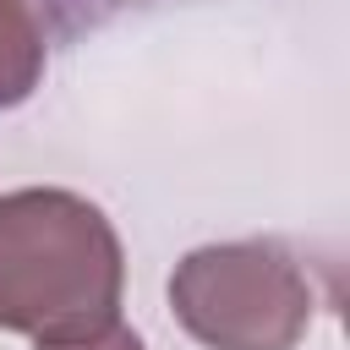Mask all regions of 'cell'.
Wrapping results in <instances>:
<instances>
[{"label": "cell", "instance_id": "obj_1", "mask_svg": "<svg viewBox=\"0 0 350 350\" xmlns=\"http://www.w3.org/2000/svg\"><path fill=\"white\" fill-rule=\"evenodd\" d=\"M126 252L98 202L66 186L0 197V334L82 339L120 323Z\"/></svg>", "mask_w": 350, "mask_h": 350}, {"label": "cell", "instance_id": "obj_2", "mask_svg": "<svg viewBox=\"0 0 350 350\" xmlns=\"http://www.w3.org/2000/svg\"><path fill=\"white\" fill-rule=\"evenodd\" d=\"M170 312L202 350H295L317 295L301 257L273 241H213L175 262Z\"/></svg>", "mask_w": 350, "mask_h": 350}, {"label": "cell", "instance_id": "obj_3", "mask_svg": "<svg viewBox=\"0 0 350 350\" xmlns=\"http://www.w3.org/2000/svg\"><path fill=\"white\" fill-rule=\"evenodd\" d=\"M44 60L49 44L33 0H0V109L33 98V88L44 82Z\"/></svg>", "mask_w": 350, "mask_h": 350}, {"label": "cell", "instance_id": "obj_4", "mask_svg": "<svg viewBox=\"0 0 350 350\" xmlns=\"http://www.w3.org/2000/svg\"><path fill=\"white\" fill-rule=\"evenodd\" d=\"M38 5H44V16H49L55 38H77V33L109 27L115 16L142 11V5H153V0H38Z\"/></svg>", "mask_w": 350, "mask_h": 350}, {"label": "cell", "instance_id": "obj_5", "mask_svg": "<svg viewBox=\"0 0 350 350\" xmlns=\"http://www.w3.org/2000/svg\"><path fill=\"white\" fill-rule=\"evenodd\" d=\"M38 350H142V339L126 328V323H109L98 334H82V339H49Z\"/></svg>", "mask_w": 350, "mask_h": 350}]
</instances>
